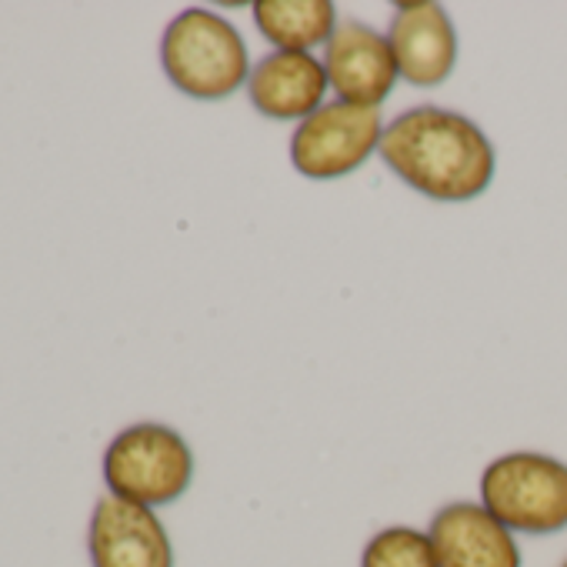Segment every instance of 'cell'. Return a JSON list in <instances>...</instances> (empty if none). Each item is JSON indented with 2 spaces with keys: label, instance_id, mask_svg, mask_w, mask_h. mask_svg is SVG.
Segmentation results:
<instances>
[{
  "label": "cell",
  "instance_id": "cell-10",
  "mask_svg": "<svg viewBox=\"0 0 567 567\" xmlns=\"http://www.w3.org/2000/svg\"><path fill=\"white\" fill-rule=\"evenodd\" d=\"M331 94L324 61L315 54L298 51H274L264 54L247 81V97L257 107V114L270 121L301 124L315 111H321Z\"/></svg>",
  "mask_w": 567,
  "mask_h": 567
},
{
  "label": "cell",
  "instance_id": "cell-4",
  "mask_svg": "<svg viewBox=\"0 0 567 567\" xmlns=\"http://www.w3.org/2000/svg\"><path fill=\"white\" fill-rule=\"evenodd\" d=\"M481 504L514 534H557L567 527V464L511 451L481 474Z\"/></svg>",
  "mask_w": 567,
  "mask_h": 567
},
{
  "label": "cell",
  "instance_id": "cell-13",
  "mask_svg": "<svg viewBox=\"0 0 567 567\" xmlns=\"http://www.w3.org/2000/svg\"><path fill=\"white\" fill-rule=\"evenodd\" d=\"M560 567H567V560H564V564H560Z\"/></svg>",
  "mask_w": 567,
  "mask_h": 567
},
{
  "label": "cell",
  "instance_id": "cell-3",
  "mask_svg": "<svg viewBox=\"0 0 567 567\" xmlns=\"http://www.w3.org/2000/svg\"><path fill=\"white\" fill-rule=\"evenodd\" d=\"M190 481L194 451L167 424H131L104 451V484L121 501L164 507L184 497Z\"/></svg>",
  "mask_w": 567,
  "mask_h": 567
},
{
  "label": "cell",
  "instance_id": "cell-12",
  "mask_svg": "<svg viewBox=\"0 0 567 567\" xmlns=\"http://www.w3.org/2000/svg\"><path fill=\"white\" fill-rule=\"evenodd\" d=\"M361 567H441V564L427 530L391 524L364 544Z\"/></svg>",
  "mask_w": 567,
  "mask_h": 567
},
{
  "label": "cell",
  "instance_id": "cell-11",
  "mask_svg": "<svg viewBox=\"0 0 567 567\" xmlns=\"http://www.w3.org/2000/svg\"><path fill=\"white\" fill-rule=\"evenodd\" d=\"M257 31L277 51L315 54V48H328L341 18L331 0H257L250 8Z\"/></svg>",
  "mask_w": 567,
  "mask_h": 567
},
{
  "label": "cell",
  "instance_id": "cell-9",
  "mask_svg": "<svg viewBox=\"0 0 567 567\" xmlns=\"http://www.w3.org/2000/svg\"><path fill=\"white\" fill-rule=\"evenodd\" d=\"M431 544L441 567H520V547L481 501H451L431 517Z\"/></svg>",
  "mask_w": 567,
  "mask_h": 567
},
{
  "label": "cell",
  "instance_id": "cell-8",
  "mask_svg": "<svg viewBox=\"0 0 567 567\" xmlns=\"http://www.w3.org/2000/svg\"><path fill=\"white\" fill-rule=\"evenodd\" d=\"M388 44L398 74L411 87H441L457 68V28L447 11L431 0H404L394 8Z\"/></svg>",
  "mask_w": 567,
  "mask_h": 567
},
{
  "label": "cell",
  "instance_id": "cell-1",
  "mask_svg": "<svg viewBox=\"0 0 567 567\" xmlns=\"http://www.w3.org/2000/svg\"><path fill=\"white\" fill-rule=\"evenodd\" d=\"M378 157L417 194L437 204H467L481 197L497 171L491 137L447 107L421 104L388 121Z\"/></svg>",
  "mask_w": 567,
  "mask_h": 567
},
{
  "label": "cell",
  "instance_id": "cell-7",
  "mask_svg": "<svg viewBox=\"0 0 567 567\" xmlns=\"http://www.w3.org/2000/svg\"><path fill=\"white\" fill-rule=\"evenodd\" d=\"M87 554L94 567H174V544L154 507L101 497L91 527Z\"/></svg>",
  "mask_w": 567,
  "mask_h": 567
},
{
  "label": "cell",
  "instance_id": "cell-5",
  "mask_svg": "<svg viewBox=\"0 0 567 567\" xmlns=\"http://www.w3.org/2000/svg\"><path fill=\"white\" fill-rule=\"evenodd\" d=\"M381 107L328 101L291 134V164L308 181H341L364 167L384 137Z\"/></svg>",
  "mask_w": 567,
  "mask_h": 567
},
{
  "label": "cell",
  "instance_id": "cell-6",
  "mask_svg": "<svg viewBox=\"0 0 567 567\" xmlns=\"http://www.w3.org/2000/svg\"><path fill=\"white\" fill-rule=\"evenodd\" d=\"M324 71L334 101L358 107H381L401 78L388 34L358 18H344L338 24L324 48Z\"/></svg>",
  "mask_w": 567,
  "mask_h": 567
},
{
  "label": "cell",
  "instance_id": "cell-2",
  "mask_svg": "<svg viewBox=\"0 0 567 567\" xmlns=\"http://www.w3.org/2000/svg\"><path fill=\"white\" fill-rule=\"evenodd\" d=\"M161 68L167 81L194 101H227L250 81L244 34L217 11L187 8L161 38Z\"/></svg>",
  "mask_w": 567,
  "mask_h": 567
}]
</instances>
